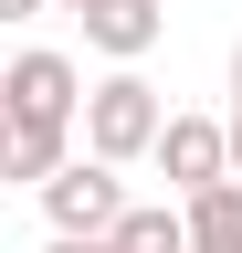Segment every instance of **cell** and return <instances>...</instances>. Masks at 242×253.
<instances>
[{
	"label": "cell",
	"mask_w": 242,
	"mask_h": 253,
	"mask_svg": "<svg viewBox=\"0 0 242 253\" xmlns=\"http://www.w3.org/2000/svg\"><path fill=\"white\" fill-rule=\"evenodd\" d=\"M232 179H242V106H232Z\"/></svg>",
	"instance_id": "cell-9"
},
{
	"label": "cell",
	"mask_w": 242,
	"mask_h": 253,
	"mask_svg": "<svg viewBox=\"0 0 242 253\" xmlns=\"http://www.w3.org/2000/svg\"><path fill=\"white\" fill-rule=\"evenodd\" d=\"M158 32H169L158 0H95V11H84V53H105L116 74H137V63L158 53Z\"/></svg>",
	"instance_id": "cell-5"
},
{
	"label": "cell",
	"mask_w": 242,
	"mask_h": 253,
	"mask_svg": "<svg viewBox=\"0 0 242 253\" xmlns=\"http://www.w3.org/2000/svg\"><path fill=\"white\" fill-rule=\"evenodd\" d=\"M232 106H242V42H232Z\"/></svg>",
	"instance_id": "cell-11"
},
{
	"label": "cell",
	"mask_w": 242,
	"mask_h": 253,
	"mask_svg": "<svg viewBox=\"0 0 242 253\" xmlns=\"http://www.w3.org/2000/svg\"><path fill=\"white\" fill-rule=\"evenodd\" d=\"M116 253H190V211H169V201H137L127 221H116Z\"/></svg>",
	"instance_id": "cell-7"
},
{
	"label": "cell",
	"mask_w": 242,
	"mask_h": 253,
	"mask_svg": "<svg viewBox=\"0 0 242 253\" xmlns=\"http://www.w3.org/2000/svg\"><path fill=\"white\" fill-rule=\"evenodd\" d=\"M127 179L105 169V158H74L64 179L42 190V221H53V243H116V221H127Z\"/></svg>",
	"instance_id": "cell-3"
},
{
	"label": "cell",
	"mask_w": 242,
	"mask_h": 253,
	"mask_svg": "<svg viewBox=\"0 0 242 253\" xmlns=\"http://www.w3.org/2000/svg\"><path fill=\"white\" fill-rule=\"evenodd\" d=\"M53 11H74V21H84V11H95V0H53Z\"/></svg>",
	"instance_id": "cell-12"
},
{
	"label": "cell",
	"mask_w": 242,
	"mask_h": 253,
	"mask_svg": "<svg viewBox=\"0 0 242 253\" xmlns=\"http://www.w3.org/2000/svg\"><path fill=\"white\" fill-rule=\"evenodd\" d=\"M158 179L179 190V201L221 190V179H232V116H169V137H158Z\"/></svg>",
	"instance_id": "cell-4"
},
{
	"label": "cell",
	"mask_w": 242,
	"mask_h": 253,
	"mask_svg": "<svg viewBox=\"0 0 242 253\" xmlns=\"http://www.w3.org/2000/svg\"><path fill=\"white\" fill-rule=\"evenodd\" d=\"M84 84L74 74V53H53V42H32V53H11V74H0V126H74L84 137Z\"/></svg>",
	"instance_id": "cell-2"
},
{
	"label": "cell",
	"mask_w": 242,
	"mask_h": 253,
	"mask_svg": "<svg viewBox=\"0 0 242 253\" xmlns=\"http://www.w3.org/2000/svg\"><path fill=\"white\" fill-rule=\"evenodd\" d=\"M42 253H116V243H42Z\"/></svg>",
	"instance_id": "cell-10"
},
{
	"label": "cell",
	"mask_w": 242,
	"mask_h": 253,
	"mask_svg": "<svg viewBox=\"0 0 242 253\" xmlns=\"http://www.w3.org/2000/svg\"><path fill=\"white\" fill-rule=\"evenodd\" d=\"M32 11H53V0H0V21H32Z\"/></svg>",
	"instance_id": "cell-8"
},
{
	"label": "cell",
	"mask_w": 242,
	"mask_h": 253,
	"mask_svg": "<svg viewBox=\"0 0 242 253\" xmlns=\"http://www.w3.org/2000/svg\"><path fill=\"white\" fill-rule=\"evenodd\" d=\"M169 137V106L147 74H105L95 95H84V158H105V169H137V158H158Z\"/></svg>",
	"instance_id": "cell-1"
},
{
	"label": "cell",
	"mask_w": 242,
	"mask_h": 253,
	"mask_svg": "<svg viewBox=\"0 0 242 253\" xmlns=\"http://www.w3.org/2000/svg\"><path fill=\"white\" fill-rule=\"evenodd\" d=\"M179 211H190V253H242V179L200 190V201H179Z\"/></svg>",
	"instance_id": "cell-6"
}]
</instances>
